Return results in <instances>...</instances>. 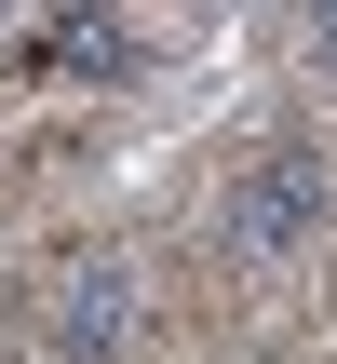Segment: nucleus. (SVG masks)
I'll list each match as a JSON object with an SVG mask.
<instances>
[{
  "label": "nucleus",
  "instance_id": "nucleus-4",
  "mask_svg": "<svg viewBox=\"0 0 337 364\" xmlns=\"http://www.w3.org/2000/svg\"><path fill=\"white\" fill-rule=\"evenodd\" d=\"M311 68H324V81H337V0H324V14H311Z\"/></svg>",
  "mask_w": 337,
  "mask_h": 364
},
{
  "label": "nucleus",
  "instance_id": "nucleus-3",
  "mask_svg": "<svg viewBox=\"0 0 337 364\" xmlns=\"http://www.w3.org/2000/svg\"><path fill=\"white\" fill-rule=\"evenodd\" d=\"M54 68H81V81H122V68H135V27L81 14V27H54Z\"/></svg>",
  "mask_w": 337,
  "mask_h": 364
},
{
  "label": "nucleus",
  "instance_id": "nucleus-2",
  "mask_svg": "<svg viewBox=\"0 0 337 364\" xmlns=\"http://www.w3.org/2000/svg\"><path fill=\"white\" fill-rule=\"evenodd\" d=\"M135 324H149V284H135V257H108V243L41 284V351L54 364H122Z\"/></svg>",
  "mask_w": 337,
  "mask_h": 364
},
{
  "label": "nucleus",
  "instance_id": "nucleus-1",
  "mask_svg": "<svg viewBox=\"0 0 337 364\" xmlns=\"http://www.w3.org/2000/svg\"><path fill=\"white\" fill-rule=\"evenodd\" d=\"M324 216H337V162L324 149H257L243 176H230V203H216V243L243 257V270H284V257H311L324 243Z\"/></svg>",
  "mask_w": 337,
  "mask_h": 364
}]
</instances>
